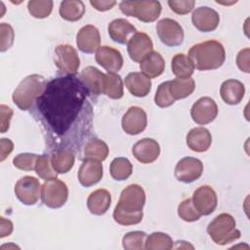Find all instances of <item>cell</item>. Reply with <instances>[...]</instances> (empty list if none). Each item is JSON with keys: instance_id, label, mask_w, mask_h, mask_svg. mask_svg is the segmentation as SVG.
Listing matches in <instances>:
<instances>
[{"instance_id": "cell-6", "label": "cell", "mask_w": 250, "mask_h": 250, "mask_svg": "<svg viewBox=\"0 0 250 250\" xmlns=\"http://www.w3.org/2000/svg\"><path fill=\"white\" fill-rule=\"evenodd\" d=\"M121 12L144 22H152L161 13V4L155 0H126L119 4Z\"/></svg>"}, {"instance_id": "cell-42", "label": "cell", "mask_w": 250, "mask_h": 250, "mask_svg": "<svg viewBox=\"0 0 250 250\" xmlns=\"http://www.w3.org/2000/svg\"><path fill=\"white\" fill-rule=\"evenodd\" d=\"M15 32L13 27L5 22L0 24V51H7L14 43Z\"/></svg>"}, {"instance_id": "cell-32", "label": "cell", "mask_w": 250, "mask_h": 250, "mask_svg": "<svg viewBox=\"0 0 250 250\" xmlns=\"http://www.w3.org/2000/svg\"><path fill=\"white\" fill-rule=\"evenodd\" d=\"M103 94L113 100H118L123 97V82L118 74L109 72L105 74Z\"/></svg>"}, {"instance_id": "cell-2", "label": "cell", "mask_w": 250, "mask_h": 250, "mask_svg": "<svg viewBox=\"0 0 250 250\" xmlns=\"http://www.w3.org/2000/svg\"><path fill=\"white\" fill-rule=\"evenodd\" d=\"M146 203L144 188L137 184L127 186L120 194L113 210L114 221L122 226L137 225L143 220V208Z\"/></svg>"}, {"instance_id": "cell-8", "label": "cell", "mask_w": 250, "mask_h": 250, "mask_svg": "<svg viewBox=\"0 0 250 250\" xmlns=\"http://www.w3.org/2000/svg\"><path fill=\"white\" fill-rule=\"evenodd\" d=\"M55 64L62 73L75 74L80 65V59L76 50L68 44L58 45L55 49Z\"/></svg>"}, {"instance_id": "cell-23", "label": "cell", "mask_w": 250, "mask_h": 250, "mask_svg": "<svg viewBox=\"0 0 250 250\" xmlns=\"http://www.w3.org/2000/svg\"><path fill=\"white\" fill-rule=\"evenodd\" d=\"M245 94V87L242 82L236 79L224 81L220 88V95L223 101L230 105L238 104Z\"/></svg>"}, {"instance_id": "cell-48", "label": "cell", "mask_w": 250, "mask_h": 250, "mask_svg": "<svg viewBox=\"0 0 250 250\" xmlns=\"http://www.w3.org/2000/svg\"><path fill=\"white\" fill-rule=\"evenodd\" d=\"M13 231V223L4 217L0 218V237L3 238L10 235Z\"/></svg>"}, {"instance_id": "cell-45", "label": "cell", "mask_w": 250, "mask_h": 250, "mask_svg": "<svg viewBox=\"0 0 250 250\" xmlns=\"http://www.w3.org/2000/svg\"><path fill=\"white\" fill-rule=\"evenodd\" d=\"M0 131L1 133H5L10 127V121L13 116V109L5 104L0 105Z\"/></svg>"}, {"instance_id": "cell-34", "label": "cell", "mask_w": 250, "mask_h": 250, "mask_svg": "<svg viewBox=\"0 0 250 250\" xmlns=\"http://www.w3.org/2000/svg\"><path fill=\"white\" fill-rule=\"evenodd\" d=\"M108 151L107 145L100 139L90 140L84 146V155L86 158H94L100 161L106 159Z\"/></svg>"}, {"instance_id": "cell-11", "label": "cell", "mask_w": 250, "mask_h": 250, "mask_svg": "<svg viewBox=\"0 0 250 250\" xmlns=\"http://www.w3.org/2000/svg\"><path fill=\"white\" fill-rule=\"evenodd\" d=\"M218 115V105L210 97L198 99L191 106L190 116L192 120L199 125L211 123Z\"/></svg>"}, {"instance_id": "cell-21", "label": "cell", "mask_w": 250, "mask_h": 250, "mask_svg": "<svg viewBox=\"0 0 250 250\" xmlns=\"http://www.w3.org/2000/svg\"><path fill=\"white\" fill-rule=\"evenodd\" d=\"M104 77L105 74L94 66L85 67L80 74V79L87 88L90 96H99L103 94Z\"/></svg>"}, {"instance_id": "cell-13", "label": "cell", "mask_w": 250, "mask_h": 250, "mask_svg": "<svg viewBox=\"0 0 250 250\" xmlns=\"http://www.w3.org/2000/svg\"><path fill=\"white\" fill-rule=\"evenodd\" d=\"M192 203L195 209L201 214V216H207L213 213L218 204V197L216 191L210 186H201L192 195Z\"/></svg>"}, {"instance_id": "cell-4", "label": "cell", "mask_w": 250, "mask_h": 250, "mask_svg": "<svg viewBox=\"0 0 250 250\" xmlns=\"http://www.w3.org/2000/svg\"><path fill=\"white\" fill-rule=\"evenodd\" d=\"M46 79L39 74H31L23 78L15 89L12 99L14 104L21 110L30 109L36 99L46 87Z\"/></svg>"}, {"instance_id": "cell-10", "label": "cell", "mask_w": 250, "mask_h": 250, "mask_svg": "<svg viewBox=\"0 0 250 250\" xmlns=\"http://www.w3.org/2000/svg\"><path fill=\"white\" fill-rule=\"evenodd\" d=\"M156 31L160 41L168 47L180 46L184 41V29L175 20H160L156 24Z\"/></svg>"}, {"instance_id": "cell-19", "label": "cell", "mask_w": 250, "mask_h": 250, "mask_svg": "<svg viewBox=\"0 0 250 250\" xmlns=\"http://www.w3.org/2000/svg\"><path fill=\"white\" fill-rule=\"evenodd\" d=\"M103 178V165L100 160L94 158H86L79 170L78 180L79 183L86 188L98 184Z\"/></svg>"}, {"instance_id": "cell-47", "label": "cell", "mask_w": 250, "mask_h": 250, "mask_svg": "<svg viewBox=\"0 0 250 250\" xmlns=\"http://www.w3.org/2000/svg\"><path fill=\"white\" fill-rule=\"evenodd\" d=\"M90 4L98 11L100 12H105L110 10L115 4V1L112 0H91Z\"/></svg>"}, {"instance_id": "cell-3", "label": "cell", "mask_w": 250, "mask_h": 250, "mask_svg": "<svg viewBox=\"0 0 250 250\" xmlns=\"http://www.w3.org/2000/svg\"><path fill=\"white\" fill-rule=\"evenodd\" d=\"M194 68L198 70L217 69L223 65L226 60L224 46L216 40H208L193 45L188 51Z\"/></svg>"}, {"instance_id": "cell-43", "label": "cell", "mask_w": 250, "mask_h": 250, "mask_svg": "<svg viewBox=\"0 0 250 250\" xmlns=\"http://www.w3.org/2000/svg\"><path fill=\"white\" fill-rule=\"evenodd\" d=\"M168 5L170 9L178 15L188 14L194 7V0H169Z\"/></svg>"}, {"instance_id": "cell-16", "label": "cell", "mask_w": 250, "mask_h": 250, "mask_svg": "<svg viewBox=\"0 0 250 250\" xmlns=\"http://www.w3.org/2000/svg\"><path fill=\"white\" fill-rule=\"evenodd\" d=\"M191 21L194 27L199 31L210 32L218 27L220 16L214 9L203 6L193 11Z\"/></svg>"}, {"instance_id": "cell-40", "label": "cell", "mask_w": 250, "mask_h": 250, "mask_svg": "<svg viewBox=\"0 0 250 250\" xmlns=\"http://www.w3.org/2000/svg\"><path fill=\"white\" fill-rule=\"evenodd\" d=\"M39 155L34 153H20L13 159V164L16 168L23 170V171H31L35 170L36 161Z\"/></svg>"}, {"instance_id": "cell-44", "label": "cell", "mask_w": 250, "mask_h": 250, "mask_svg": "<svg viewBox=\"0 0 250 250\" xmlns=\"http://www.w3.org/2000/svg\"><path fill=\"white\" fill-rule=\"evenodd\" d=\"M250 49L249 48H245L239 51V53L237 54L236 57V64L238 66V68L246 73L250 72Z\"/></svg>"}, {"instance_id": "cell-29", "label": "cell", "mask_w": 250, "mask_h": 250, "mask_svg": "<svg viewBox=\"0 0 250 250\" xmlns=\"http://www.w3.org/2000/svg\"><path fill=\"white\" fill-rule=\"evenodd\" d=\"M74 160V152L70 149L56 150L51 156L52 166L58 174L67 173L73 167Z\"/></svg>"}, {"instance_id": "cell-36", "label": "cell", "mask_w": 250, "mask_h": 250, "mask_svg": "<svg viewBox=\"0 0 250 250\" xmlns=\"http://www.w3.org/2000/svg\"><path fill=\"white\" fill-rule=\"evenodd\" d=\"M29 14L36 19H44L50 16L53 10L51 0H31L27 3Z\"/></svg>"}, {"instance_id": "cell-31", "label": "cell", "mask_w": 250, "mask_h": 250, "mask_svg": "<svg viewBox=\"0 0 250 250\" xmlns=\"http://www.w3.org/2000/svg\"><path fill=\"white\" fill-rule=\"evenodd\" d=\"M172 72L177 78H188L193 74L194 65L188 56L177 54L173 57L171 62Z\"/></svg>"}, {"instance_id": "cell-18", "label": "cell", "mask_w": 250, "mask_h": 250, "mask_svg": "<svg viewBox=\"0 0 250 250\" xmlns=\"http://www.w3.org/2000/svg\"><path fill=\"white\" fill-rule=\"evenodd\" d=\"M101 35L99 29L88 24L80 28L76 35V45L78 49L85 54H93L101 47Z\"/></svg>"}, {"instance_id": "cell-7", "label": "cell", "mask_w": 250, "mask_h": 250, "mask_svg": "<svg viewBox=\"0 0 250 250\" xmlns=\"http://www.w3.org/2000/svg\"><path fill=\"white\" fill-rule=\"evenodd\" d=\"M68 197V188L64 182L54 178L46 180L41 188V198L43 203L52 209L64 205Z\"/></svg>"}, {"instance_id": "cell-12", "label": "cell", "mask_w": 250, "mask_h": 250, "mask_svg": "<svg viewBox=\"0 0 250 250\" xmlns=\"http://www.w3.org/2000/svg\"><path fill=\"white\" fill-rule=\"evenodd\" d=\"M203 173L202 162L195 157H184L175 167V177L178 181L189 184L198 180Z\"/></svg>"}, {"instance_id": "cell-22", "label": "cell", "mask_w": 250, "mask_h": 250, "mask_svg": "<svg viewBox=\"0 0 250 250\" xmlns=\"http://www.w3.org/2000/svg\"><path fill=\"white\" fill-rule=\"evenodd\" d=\"M110 39L118 44H127L129 36L137 32L136 27L125 19H115L109 22L107 27Z\"/></svg>"}, {"instance_id": "cell-26", "label": "cell", "mask_w": 250, "mask_h": 250, "mask_svg": "<svg viewBox=\"0 0 250 250\" xmlns=\"http://www.w3.org/2000/svg\"><path fill=\"white\" fill-rule=\"evenodd\" d=\"M165 68V61L157 52H150L140 62V69L144 75L150 78H155L161 75Z\"/></svg>"}, {"instance_id": "cell-1", "label": "cell", "mask_w": 250, "mask_h": 250, "mask_svg": "<svg viewBox=\"0 0 250 250\" xmlns=\"http://www.w3.org/2000/svg\"><path fill=\"white\" fill-rule=\"evenodd\" d=\"M88 96L87 88L75 74L47 82L34 103L33 116L51 149L79 151L90 137L94 113Z\"/></svg>"}, {"instance_id": "cell-14", "label": "cell", "mask_w": 250, "mask_h": 250, "mask_svg": "<svg viewBox=\"0 0 250 250\" xmlns=\"http://www.w3.org/2000/svg\"><path fill=\"white\" fill-rule=\"evenodd\" d=\"M147 124L146 111L139 106H131L122 117L121 125L123 131L128 135H138L142 133Z\"/></svg>"}, {"instance_id": "cell-33", "label": "cell", "mask_w": 250, "mask_h": 250, "mask_svg": "<svg viewBox=\"0 0 250 250\" xmlns=\"http://www.w3.org/2000/svg\"><path fill=\"white\" fill-rule=\"evenodd\" d=\"M109 172L114 180L125 181L131 176L133 172V165L127 158L117 157L111 161Z\"/></svg>"}, {"instance_id": "cell-17", "label": "cell", "mask_w": 250, "mask_h": 250, "mask_svg": "<svg viewBox=\"0 0 250 250\" xmlns=\"http://www.w3.org/2000/svg\"><path fill=\"white\" fill-rule=\"evenodd\" d=\"M96 62L109 73L118 72L123 66L121 53L109 46H101L96 53Z\"/></svg>"}, {"instance_id": "cell-39", "label": "cell", "mask_w": 250, "mask_h": 250, "mask_svg": "<svg viewBox=\"0 0 250 250\" xmlns=\"http://www.w3.org/2000/svg\"><path fill=\"white\" fill-rule=\"evenodd\" d=\"M179 217L186 222H195L199 220L201 214L195 209L191 198L183 200L178 206Z\"/></svg>"}, {"instance_id": "cell-37", "label": "cell", "mask_w": 250, "mask_h": 250, "mask_svg": "<svg viewBox=\"0 0 250 250\" xmlns=\"http://www.w3.org/2000/svg\"><path fill=\"white\" fill-rule=\"evenodd\" d=\"M146 233L144 231H130L122 238V246L126 250H142L145 248Z\"/></svg>"}, {"instance_id": "cell-28", "label": "cell", "mask_w": 250, "mask_h": 250, "mask_svg": "<svg viewBox=\"0 0 250 250\" xmlns=\"http://www.w3.org/2000/svg\"><path fill=\"white\" fill-rule=\"evenodd\" d=\"M195 89V82L191 77L188 78H175L169 81L168 90L171 97L177 101L185 99L192 94Z\"/></svg>"}, {"instance_id": "cell-15", "label": "cell", "mask_w": 250, "mask_h": 250, "mask_svg": "<svg viewBox=\"0 0 250 250\" xmlns=\"http://www.w3.org/2000/svg\"><path fill=\"white\" fill-rule=\"evenodd\" d=\"M152 41L150 37L145 32H136L130 37L127 43V51L129 57L136 62H141V61L146 55L152 52Z\"/></svg>"}, {"instance_id": "cell-20", "label": "cell", "mask_w": 250, "mask_h": 250, "mask_svg": "<svg viewBox=\"0 0 250 250\" xmlns=\"http://www.w3.org/2000/svg\"><path fill=\"white\" fill-rule=\"evenodd\" d=\"M134 157L142 163H152L160 154L159 144L150 138H145L138 141L132 148Z\"/></svg>"}, {"instance_id": "cell-9", "label": "cell", "mask_w": 250, "mask_h": 250, "mask_svg": "<svg viewBox=\"0 0 250 250\" xmlns=\"http://www.w3.org/2000/svg\"><path fill=\"white\" fill-rule=\"evenodd\" d=\"M41 185L31 176L21 178L15 185V194L24 205H34L41 197Z\"/></svg>"}, {"instance_id": "cell-38", "label": "cell", "mask_w": 250, "mask_h": 250, "mask_svg": "<svg viewBox=\"0 0 250 250\" xmlns=\"http://www.w3.org/2000/svg\"><path fill=\"white\" fill-rule=\"evenodd\" d=\"M36 174L44 180H50L57 178L58 173L54 170L51 162V157L48 154L39 155L35 165Z\"/></svg>"}, {"instance_id": "cell-41", "label": "cell", "mask_w": 250, "mask_h": 250, "mask_svg": "<svg viewBox=\"0 0 250 250\" xmlns=\"http://www.w3.org/2000/svg\"><path fill=\"white\" fill-rule=\"evenodd\" d=\"M168 86H169V81H165V82H162L156 90V93L154 96V103L159 107H168L175 103V100L171 97L169 93Z\"/></svg>"}, {"instance_id": "cell-46", "label": "cell", "mask_w": 250, "mask_h": 250, "mask_svg": "<svg viewBox=\"0 0 250 250\" xmlns=\"http://www.w3.org/2000/svg\"><path fill=\"white\" fill-rule=\"evenodd\" d=\"M0 161H4L6 159V157L13 151L14 148V144L11 140L9 139H1L0 140Z\"/></svg>"}, {"instance_id": "cell-25", "label": "cell", "mask_w": 250, "mask_h": 250, "mask_svg": "<svg viewBox=\"0 0 250 250\" xmlns=\"http://www.w3.org/2000/svg\"><path fill=\"white\" fill-rule=\"evenodd\" d=\"M128 91L135 97H146L151 89V81L142 72H130L124 80Z\"/></svg>"}, {"instance_id": "cell-24", "label": "cell", "mask_w": 250, "mask_h": 250, "mask_svg": "<svg viewBox=\"0 0 250 250\" xmlns=\"http://www.w3.org/2000/svg\"><path fill=\"white\" fill-rule=\"evenodd\" d=\"M211 143V133L204 127L192 128L187 135V145L195 152H204L208 150Z\"/></svg>"}, {"instance_id": "cell-27", "label": "cell", "mask_w": 250, "mask_h": 250, "mask_svg": "<svg viewBox=\"0 0 250 250\" xmlns=\"http://www.w3.org/2000/svg\"><path fill=\"white\" fill-rule=\"evenodd\" d=\"M111 195L108 190L99 188L91 192L87 199V207L93 215H104L109 208Z\"/></svg>"}, {"instance_id": "cell-35", "label": "cell", "mask_w": 250, "mask_h": 250, "mask_svg": "<svg viewBox=\"0 0 250 250\" xmlns=\"http://www.w3.org/2000/svg\"><path fill=\"white\" fill-rule=\"evenodd\" d=\"M145 248L147 250H170L173 248V240L167 233L152 232L146 236Z\"/></svg>"}, {"instance_id": "cell-5", "label": "cell", "mask_w": 250, "mask_h": 250, "mask_svg": "<svg viewBox=\"0 0 250 250\" xmlns=\"http://www.w3.org/2000/svg\"><path fill=\"white\" fill-rule=\"evenodd\" d=\"M207 232L211 239L219 245L229 244L241 236L240 230L236 229L234 218L228 213H222L215 217L209 223Z\"/></svg>"}, {"instance_id": "cell-30", "label": "cell", "mask_w": 250, "mask_h": 250, "mask_svg": "<svg viewBox=\"0 0 250 250\" xmlns=\"http://www.w3.org/2000/svg\"><path fill=\"white\" fill-rule=\"evenodd\" d=\"M59 12L63 20L76 21L83 17L85 13V6L80 0H65L61 3Z\"/></svg>"}]
</instances>
